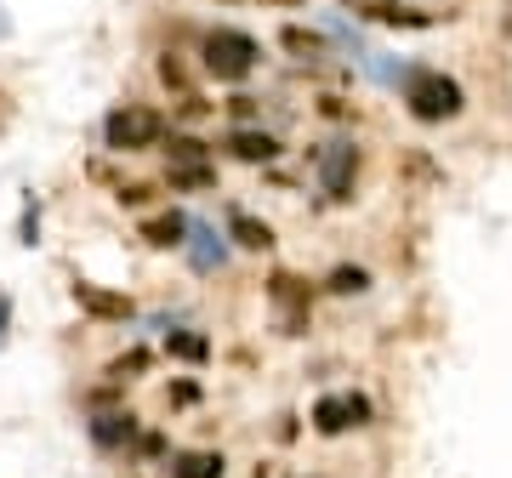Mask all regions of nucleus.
Listing matches in <instances>:
<instances>
[{
  "instance_id": "412c9836",
  "label": "nucleus",
  "mask_w": 512,
  "mask_h": 478,
  "mask_svg": "<svg viewBox=\"0 0 512 478\" xmlns=\"http://www.w3.org/2000/svg\"><path fill=\"white\" fill-rule=\"evenodd\" d=\"M6 319H12V302H6V291H0V331H6Z\"/></svg>"
},
{
  "instance_id": "f8f14e48",
  "label": "nucleus",
  "mask_w": 512,
  "mask_h": 478,
  "mask_svg": "<svg viewBox=\"0 0 512 478\" xmlns=\"http://www.w3.org/2000/svg\"><path fill=\"white\" fill-rule=\"evenodd\" d=\"M143 239H148V245H160V251H171V245H183V239H188V217H177V211L148 217L143 222Z\"/></svg>"
},
{
  "instance_id": "ddd939ff",
  "label": "nucleus",
  "mask_w": 512,
  "mask_h": 478,
  "mask_svg": "<svg viewBox=\"0 0 512 478\" xmlns=\"http://www.w3.org/2000/svg\"><path fill=\"white\" fill-rule=\"evenodd\" d=\"M171 478H222V456L217 450H188L171 461Z\"/></svg>"
},
{
  "instance_id": "f257e3e1",
  "label": "nucleus",
  "mask_w": 512,
  "mask_h": 478,
  "mask_svg": "<svg viewBox=\"0 0 512 478\" xmlns=\"http://www.w3.org/2000/svg\"><path fill=\"white\" fill-rule=\"evenodd\" d=\"M404 103H410L416 120L444 126V120H456L461 114V86L450 80V74H439V69H410L404 74Z\"/></svg>"
},
{
  "instance_id": "39448f33",
  "label": "nucleus",
  "mask_w": 512,
  "mask_h": 478,
  "mask_svg": "<svg viewBox=\"0 0 512 478\" xmlns=\"http://www.w3.org/2000/svg\"><path fill=\"white\" fill-rule=\"evenodd\" d=\"M353 177H359V148L353 143H325V154H319V183H325L330 200H348Z\"/></svg>"
},
{
  "instance_id": "aec40b11",
  "label": "nucleus",
  "mask_w": 512,
  "mask_h": 478,
  "mask_svg": "<svg viewBox=\"0 0 512 478\" xmlns=\"http://www.w3.org/2000/svg\"><path fill=\"white\" fill-rule=\"evenodd\" d=\"M143 365H148V353H126V359H120L109 376H126V370H143Z\"/></svg>"
},
{
  "instance_id": "6e6552de",
  "label": "nucleus",
  "mask_w": 512,
  "mask_h": 478,
  "mask_svg": "<svg viewBox=\"0 0 512 478\" xmlns=\"http://www.w3.org/2000/svg\"><path fill=\"white\" fill-rule=\"evenodd\" d=\"M74 302L92 313V319H131V302H126V296L103 291V285H86V279L74 285Z\"/></svg>"
},
{
  "instance_id": "9d476101",
  "label": "nucleus",
  "mask_w": 512,
  "mask_h": 478,
  "mask_svg": "<svg viewBox=\"0 0 512 478\" xmlns=\"http://www.w3.org/2000/svg\"><path fill=\"white\" fill-rule=\"evenodd\" d=\"M228 239L245 245V251H268V245H274V228L256 222V217H245V211H228Z\"/></svg>"
},
{
  "instance_id": "f3484780",
  "label": "nucleus",
  "mask_w": 512,
  "mask_h": 478,
  "mask_svg": "<svg viewBox=\"0 0 512 478\" xmlns=\"http://www.w3.org/2000/svg\"><path fill=\"white\" fill-rule=\"evenodd\" d=\"M279 40H285V52H296V57H319L325 52V40L313 35V29H285Z\"/></svg>"
},
{
  "instance_id": "4468645a",
  "label": "nucleus",
  "mask_w": 512,
  "mask_h": 478,
  "mask_svg": "<svg viewBox=\"0 0 512 478\" xmlns=\"http://www.w3.org/2000/svg\"><path fill=\"white\" fill-rule=\"evenodd\" d=\"M165 353H171V359H188V365H200V359H211V342L194 336V331H171L165 336Z\"/></svg>"
},
{
  "instance_id": "6ab92c4d",
  "label": "nucleus",
  "mask_w": 512,
  "mask_h": 478,
  "mask_svg": "<svg viewBox=\"0 0 512 478\" xmlns=\"http://www.w3.org/2000/svg\"><path fill=\"white\" fill-rule=\"evenodd\" d=\"M365 285H370L365 268H336V274H330V291H336V296H359Z\"/></svg>"
},
{
  "instance_id": "f03ea898",
  "label": "nucleus",
  "mask_w": 512,
  "mask_h": 478,
  "mask_svg": "<svg viewBox=\"0 0 512 478\" xmlns=\"http://www.w3.org/2000/svg\"><path fill=\"white\" fill-rule=\"evenodd\" d=\"M165 120L154 109H143V103H126V109H114L109 120H103V137H109V148H120V154H137V148H154L160 143Z\"/></svg>"
},
{
  "instance_id": "0eeeda50",
  "label": "nucleus",
  "mask_w": 512,
  "mask_h": 478,
  "mask_svg": "<svg viewBox=\"0 0 512 478\" xmlns=\"http://www.w3.org/2000/svg\"><path fill=\"white\" fill-rule=\"evenodd\" d=\"M274 302L285 313V336H302V325H308V285L296 274H274Z\"/></svg>"
},
{
  "instance_id": "dca6fc26",
  "label": "nucleus",
  "mask_w": 512,
  "mask_h": 478,
  "mask_svg": "<svg viewBox=\"0 0 512 478\" xmlns=\"http://www.w3.org/2000/svg\"><path fill=\"white\" fill-rule=\"evenodd\" d=\"M217 166H171V188H211Z\"/></svg>"
},
{
  "instance_id": "423d86ee",
  "label": "nucleus",
  "mask_w": 512,
  "mask_h": 478,
  "mask_svg": "<svg viewBox=\"0 0 512 478\" xmlns=\"http://www.w3.org/2000/svg\"><path fill=\"white\" fill-rule=\"evenodd\" d=\"M353 12L370 23H393V29H433V12L399 6V0H353Z\"/></svg>"
},
{
  "instance_id": "2eb2a0df",
  "label": "nucleus",
  "mask_w": 512,
  "mask_h": 478,
  "mask_svg": "<svg viewBox=\"0 0 512 478\" xmlns=\"http://www.w3.org/2000/svg\"><path fill=\"white\" fill-rule=\"evenodd\" d=\"M131 433H137L131 416H97V422H92V439L109 444V450H114V444H131Z\"/></svg>"
},
{
  "instance_id": "7ed1b4c3",
  "label": "nucleus",
  "mask_w": 512,
  "mask_h": 478,
  "mask_svg": "<svg viewBox=\"0 0 512 478\" xmlns=\"http://www.w3.org/2000/svg\"><path fill=\"white\" fill-rule=\"evenodd\" d=\"M256 40L239 35V29H217V35H205V69L217 74V80H245L256 69Z\"/></svg>"
},
{
  "instance_id": "9b49d317",
  "label": "nucleus",
  "mask_w": 512,
  "mask_h": 478,
  "mask_svg": "<svg viewBox=\"0 0 512 478\" xmlns=\"http://www.w3.org/2000/svg\"><path fill=\"white\" fill-rule=\"evenodd\" d=\"M228 148H234L239 160H251V166H268V160L279 154V143L268 137V131H234V137H228Z\"/></svg>"
},
{
  "instance_id": "1a4fd4ad",
  "label": "nucleus",
  "mask_w": 512,
  "mask_h": 478,
  "mask_svg": "<svg viewBox=\"0 0 512 478\" xmlns=\"http://www.w3.org/2000/svg\"><path fill=\"white\" fill-rule=\"evenodd\" d=\"M188 257H194V268H200V274H211V268H217L222 262V239L211 234V228H205V222H188Z\"/></svg>"
},
{
  "instance_id": "20e7f679",
  "label": "nucleus",
  "mask_w": 512,
  "mask_h": 478,
  "mask_svg": "<svg viewBox=\"0 0 512 478\" xmlns=\"http://www.w3.org/2000/svg\"><path fill=\"white\" fill-rule=\"evenodd\" d=\"M370 422V399H359V393H325L319 405H313V427L319 433H348V427H365Z\"/></svg>"
},
{
  "instance_id": "a211bd4d",
  "label": "nucleus",
  "mask_w": 512,
  "mask_h": 478,
  "mask_svg": "<svg viewBox=\"0 0 512 478\" xmlns=\"http://www.w3.org/2000/svg\"><path fill=\"white\" fill-rule=\"evenodd\" d=\"M171 166H205V143L200 137H171Z\"/></svg>"
}]
</instances>
